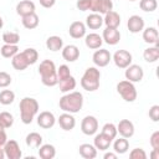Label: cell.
I'll use <instances>...</instances> for the list:
<instances>
[{
    "instance_id": "obj_53",
    "label": "cell",
    "mask_w": 159,
    "mask_h": 159,
    "mask_svg": "<svg viewBox=\"0 0 159 159\" xmlns=\"http://www.w3.org/2000/svg\"><path fill=\"white\" fill-rule=\"evenodd\" d=\"M128 1H135V0H128Z\"/></svg>"
},
{
    "instance_id": "obj_37",
    "label": "cell",
    "mask_w": 159,
    "mask_h": 159,
    "mask_svg": "<svg viewBox=\"0 0 159 159\" xmlns=\"http://www.w3.org/2000/svg\"><path fill=\"white\" fill-rule=\"evenodd\" d=\"M139 7L145 12H153L158 7V1L157 0H140Z\"/></svg>"
},
{
    "instance_id": "obj_35",
    "label": "cell",
    "mask_w": 159,
    "mask_h": 159,
    "mask_svg": "<svg viewBox=\"0 0 159 159\" xmlns=\"http://www.w3.org/2000/svg\"><path fill=\"white\" fill-rule=\"evenodd\" d=\"M15 101V93L11 89H2L0 92V103L4 106H9Z\"/></svg>"
},
{
    "instance_id": "obj_44",
    "label": "cell",
    "mask_w": 159,
    "mask_h": 159,
    "mask_svg": "<svg viewBox=\"0 0 159 159\" xmlns=\"http://www.w3.org/2000/svg\"><path fill=\"white\" fill-rule=\"evenodd\" d=\"M149 118L153 120V122H158L159 120V106L158 104H154L149 108Z\"/></svg>"
},
{
    "instance_id": "obj_50",
    "label": "cell",
    "mask_w": 159,
    "mask_h": 159,
    "mask_svg": "<svg viewBox=\"0 0 159 159\" xmlns=\"http://www.w3.org/2000/svg\"><path fill=\"white\" fill-rule=\"evenodd\" d=\"M150 158L152 159H159V150L153 149V152L150 153Z\"/></svg>"
},
{
    "instance_id": "obj_29",
    "label": "cell",
    "mask_w": 159,
    "mask_h": 159,
    "mask_svg": "<svg viewBox=\"0 0 159 159\" xmlns=\"http://www.w3.org/2000/svg\"><path fill=\"white\" fill-rule=\"evenodd\" d=\"M39 148V157L41 159H53L56 157V148L52 144H41Z\"/></svg>"
},
{
    "instance_id": "obj_1",
    "label": "cell",
    "mask_w": 159,
    "mask_h": 159,
    "mask_svg": "<svg viewBox=\"0 0 159 159\" xmlns=\"http://www.w3.org/2000/svg\"><path fill=\"white\" fill-rule=\"evenodd\" d=\"M60 108L67 113H78L83 107V94L77 91H71L63 94L58 102Z\"/></svg>"
},
{
    "instance_id": "obj_28",
    "label": "cell",
    "mask_w": 159,
    "mask_h": 159,
    "mask_svg": "<svg viewBox=\"0 0 159 159\" xmlns=\"http://www.w3.org/2000/svg\"><path fill=\"white\" fill-rule=\"evenodd\" d=\"M21 22H22V26H24L25 29L32 30V29H36V27L39 26L40 20H39V16H37L36 12H31V14H29V15H26V16H22Z\"/></svg>"
},
{
    "instance_id": "obj_32",
    "label": "cell",
    "mask_w": 159,
    "mask_h": 159,
    "mask_svg": "<svg viewBox=\"0 0 159 159\" xmlns=\"http://www.w3.org/2000/svg\"><path fill=\"white\" fill-rule=\"evenodd\" d=\"M42 135L40 134V133H37V132H31V133H29L27 135H26V139H25V142H26V145L27 147H30V148H39L41 144H42Z\"/></svg>"
},
{
    "instance_id": "obj_5",
    "label": "cell",
    "mask_w": 159,
    "mask_h": 159,
    "mask_svg": "<svg viewBox=\"0 0 159 159\" xmlns=\"http://www.w3.org/2000/svg\"><path fill=\"white\" fill-rule=\"evenodd\" d=\"M117 92L125 102H134L138 96L134 83L128 80H123L117 83Z\"/></svg>"
},
{
    "instance_id": "obj_38",
    "label": "cell",
    "mask_w": 159,
    "mask_h": 159,
    "mask_svg": "<svg viewBox=\"0 0 159 159\" xmlns=\"http://www.w3.org/2000/svg\"><path fill=\"white\" fill-rule=\"evenodd\" d=\"M2 41L5 43H9V45H17L20 41V35L17 32H14V31L4 32L2 34Z\"/></svg>"
},
{
    "instance_id": "obj_23",
    "label": "cell",
    "mask_w": 159,
    "mask_h": 159,
    "mask_svg": "<svg viewBox=\"0 0 159 159\" xmlns=\"http://www.w3.org/2000/svg\"><path fill=\"white\" fill-rule=\"evenodd\" d=\"M112 144V139L108 138L107 135H104L103 133L96 134L94 139H93V145L96 147L97 150H107Z\"/></svg>"
},
{
    "instance_id": "obj_11",
    "label": "cell",
    "mask_w": 159,
    "mask_h": 159,
    "mask_svg": "<svg viewBox=\"0 0 159 159\" xmlns=\"http://www.w3.org/2000/svg\"><path fill=\"white\" fill-rule=\"evenodd\" d=\"M113 9L112 0H91V7L89 10L92 12H97L101 15L107 14Z\"/></svg>"
},
{
    "instance_id": "obj_13",
    "label": "cell",
    "mask_w": 159,
    "mask_h": 159,
    "mask_svg": "<svg viewBox=\"0 0 159 159\" xmlns=\"http://www.w3.org/2000/svg\"><path fill=\"white\" fill-rule=\"evenodd\" d=\"M102 40L103 42H106L107 45H111V46H114L119 42L120 40V32L118 29H112V27H106L103 30V34H102Z\"/></svg>"
},
{
    "instance_id": "obj_4",
    "label": "cell",
    "mask_w": 159,
    "mask_h": 159,
    "mask_svg": "<svg viewBox=\"0 0 159 159\" xmlns=\"http://www.w3.org/2000/svg\"><path fill=\"white\" fill-rule=\"evenodd\" d=\"M99 80L101 71L97 67H88L81 78V86L87 92H94L99 88Z\"/></svg>"
},
{
    "instance_id": "obj_46",
    "label": "cell",
    "mask_w": 159,
    "mask_h": 159,
    "mask_svg": "<svg viewBox=\"0 0 159 159\" xmlns=\"http://www.w3.org/2000/svg\"><path fill=\"white\" fill-rule=\"evenodd\" d=\"M76 6L81 11H87L91 7V0H77Z\"/></svg>"
},
{
    "instance_id": "obj_31",
    "label": "cell",
    "mask_w": 159,
    "mask_h": 159,
    "mask_svg": "<svg viewBox=\"0 0 159 159\" xmlns=\"http://www.w3.org/2000/svg\"><path fill=\"white\" fill-rule=\"evenodd\" d=\"M58 87H60V91L61 92H63V93H67V92H71L72 89H75L76 88V84H77V82H76V78L71 75L70 77H67V78H65V80H61V81H58Z\"/></svg>"
},
{
    "instance_id": "obj_49",
    "label": "cell",
    "mask_w": 159,
    "mask_h": 159,
    "mask_svg": "<svg viewBox=\"0 0 159 159\" xmlns=\"http://www.w3.org/2000/svg\"><path fill=\"white\" fill-rule=\"evenodd\" d=\"M117 157H118V154L117 153H112V152L104 153V155H103L104 159H117Z\"/></svg>"
},
{
    "instance_id": "obj_8",
    "label": "cell",
    "mask_w": 159,
    "mask_h": 159,
    "mask_svg": "<svg viewBox=\"0 0 159 159\" xmlns=\"http://www.w3.org/2000/svg\"><path fill=\"white\" fill-rule=\"evenodd\" d=\"M125 72H124V76H125V80L133 82V83H137V82H140L144 77V71L142 68V66L139 65H133L130 63L127 68H124Z\"/></svg>"
},
{
    "instance_id": "obj_9",
    "label": "cell",
    "mask_w": 159,
    "mask_h": 159,
    "mask_svg": "<svg viewBox=\"0 0 159 159\" xmlns=\"http://www.w3.org/2000/svg\"><path fill=\"white\" fill-rule=\"evenodd\" d=\"M4 152H5V158L7 159H20L22 157L20 145L14 139L6 140V143L4 144Z\"/></svg>"
},
{
    "instance_id": "obj_19",
    "label": "cell",
    "mask_w": 159,
    "mask_h": 159,
    "mask_svg": "<svg viewBox=\"0 0 159 159\" xmlns=\"http://www.w3.org/2000/svg\"><path fill=\"white\" fill-rule=\"evenodd\" d=\"M68 34L72 39H82L86 36V25L82 21H73L70 25Z\"/></svg>"
},
{
    "instance_id": "obj_33",
    "label": "cell",
    "mask_w": 159,
    "mask_h": 159,
    "mask_svg": "<svg viewBox=\"0 0 159 159\" xmlns=\"http://www.w3.org/2000/svg\"><path fill=\"white\" fill-rule=\"evenodd\" d=\"M128 149H129V142H128L127 138L120 137V138H118V139L114 140V143H113V150H114V153H117V154H124V153L128 152Z\"/></svg>"
},
{
    "instance_id": "obj_27",
    "label": "cell",
    "mask_w": 159,
    "mask_h": 159,
    "mask_svg": "<svg viewBox=\"0 0 159 159\" xmlns=\"http://www.w3.org/2000/svg\"><path fill=\"white\" fill-rule=\"evenodd\" d=\"M46 47H47V50H50L52 52H57V51L62 50V47H63V40L60 36H56V35L50 36L46 40Z\"/></svg>"
},
{
    "instance_id": "obj_52",
    "label": "cell",
    "mask_w": 159,
    "mask_h": 159,
    "mask_svg": "<svg viewBox=\"0 0 159 159\" xmlns=\"http://www.w3.org/2000/svg\"><path fill=\"white\" fill-rule=\"evenodd\" d=\"M2 26H4V21H2V17L0 16V30L2 29Z\"/></svg>"
},
{
    "instance_id": "obj_34",
    "label": "cell",
    "mask_w": 159,
    "mask_h": 159,
    "mask_svg": "<svg viewBox=\"0 0 159 159\" xmlns=\"http://www.w3.org/2000/svg\"><path fill=\"white\" fill-rule=\"evenodd\" d=\"M17 52H19L17 45H9V43H5V45H2L1 48H0V53H1V56L5 57V58H11V57H14Z\"/></svg>"
},
{
    "instance_id": "obj_12",
    "label": "cell",
    "mask_w": 159,
    "mask_h": 159,
    "mask_svg": "<svg viewBox=\"0 0 159 159\" xmlns=\"http://www.w3.org/2000/svg\"><path fill=\"white\" fill-rule=\"evenodd\" d=\"M56 123V117L52 112L48 111H43L37 116V124L39 127L43 128V129H50L55 125Z\"/></svg>"
},
{
    "instance_id": "obj_26",
    "label": "cell",
    "mask_w": 159,
    "mask_h": 159,
    "mask_svg": "<svg viewBox=\"0 0 159 159\" xmlns=\"http://www.w3.org/2000/svg\"><path fill=\"white\" fill-rule=\"evenodd\" d=\"M11 65L16 71H24L30 66L22 52H17L14 57H11Z\"/></svg>"
},
{
    "instance_id": "obj_15",
    "label": "cell",
    "mask_w": 159,
    "mask_h": 159,
    "mask_svg": "<svg viewBox=\"0 0 159 159\" xmlns=\"http://www.w3.org/2000/svg\"><path fill=\"white\" fill-rule=\"evenodd\" d=\"M127 27H128L129 32H132V34H138V32L143 31V29H144V20H143V17L139 16V15L129 16V19L127 21Z\"/></svg>"
},
{
    "instance_id": "obj_7",
    "label": "cell",
    "mask_w": 159,
    "mask_h": 159,
    "mask_svg": "<svg viewBox=\"0 0 159 159\" xmlns=\"http://www.w3.org/2000/svg\"><path fill=\"white\" fill-rule=\"evenodd\" d=\"M81 130L86 135H93L98 130V119L94 116H86L81 122Z\"/></svg>"
},
{
    "instance_id": "obj_14",
    "label": "cell",
    "mask_w": 159,
    "mask_h": 159,
    "mask_svg": "<svg viewBox=\"0 0 159 159\" xmlns=\"http://www.w3.org/2000/svg\"><path fill=\"white\" fill-rule=\"evenodd\" d=\"M117 132L119 133L120 137L123 138H130L134 135V124L133 122H130L129 119H122L119 120L118 125H117Z\"/></svg>"
},
{
    "instance_id": "obj_3",
    "label": "cell",
    "mask_w": 159,
    "mask_h": 159,
    "mask_svg": "<svg viewBox=\"0 0 159 159\" xmlns=\"http://www.w3.org/2000/svg\"><path fill=\"white\" fill-rule=\"evenodd\" d=\"M39 73L41 76V82L47 87H53L58 83L57 68L53 61L43 60L39 66Z\"/></svg>"
},
{
    "instance_id": "obj_48",
    "label": "cell",
    "mask_w": 159,
    "mask_h": 159,
    "mask_svg": "<svg viewBox=\"0 0 159 159\" xmlns=\"http://www.w3.org/2000/svg\"><path fill=\"white\" fill-rule=\"evenodd\" d=\"M39 1H40V5L46 9H50L56 4V0H39Z\"/></svg>"
},
{
    "instance_id": "obj_25",
    "label": "cell",
    "mask_w": 159,
    "mask_h": 159,
    "mask_svg": "<svg viewBox=\"0 0 159 159\" xmlns=\"http://www.w3.org/2000/svg\"><path fill=\"white\" fill-rule=\"evenodd\" d=\"M87 27H89L91 30H97L103 25V17L101 16V14L97 12H92L86 17V24Z\"/></svg>"
},
{
    "instance_id": "obj_21",
    "label": "cell",
    "mask_w": 159,
    "mask_h": 159,
    "mask_svg": "<svg viewBox=\"0 0 159 159\" xmlns=\"http://www.w3.org/2000/svg\"><path fill=\"white\" fill-rule=\"evenodd\" d=\"M103 24L106 25V27H112V29H118V26L120 25V16L118 12L111 10L107 14H104L103 17Z\"/></svg>"
},
{
    "instance_id": "obj_40",
    "label": "cell",
    "mask_w": 159,
    "mask_h": 159,
    "mask_svg": "<svg viewBox=\"0 0 159 159\" xmlns=\"http://www.w3.org/2000/svg\"><path fill=\"white\" fill-rule=\"evenodd\" d=\"M104 135H107L108 138H111L112 140L117 137L118 132H117V125H114L113 123H106L103 127H102V132Z\"/></svg>"
},
{
    "instance_id": "obj_24",
    "label": "cell",
    "mask_w": 159,
    "mask_h": 159,
    "mask_svg": "<svg viewBox=\"0 0 159 159\" xmlns=\"http://www.w3.org/2000/svg\"><path fill=\"white\" fill-rule=\"evenodd\" d=\"M78 152H80V155L84 159H94L97 157V149L93 144H89V143H83L80 145L78 148Z\"/></svg>"
},
{
    "instance_id": "obj_30",
    "label": "cell",
    "mask_w": 159,
    "mask_h": 159,
    "mask_svg": "<svg viewBox=\"0 0 159 159\" xmlns=\"http://www.w3.org/2000/svg\"><path fill=\"white\" fill-rule=\"evenodd\" d=\"M143 58L148 62V63H154L158 61L159 58V46H150L148 48L144 50L143 52Z\"/></svg>"
},
{
    "instance_id": "obj_42",
    "label": "cell",
    "mask_w": 159,
    "mask_h": 159,
    "mask_svg": "<svg viewBox=\"0 0 159 159\" xmlns=\"http://www.w3.org/2000/svg\"><path fill=\"white\" fill-rule=\"evenodd\" d=\"M130 159H147V153L144 152L143 148H134L129 153Z\"/></svg>"
},
{
    "instance_id": "obj_45",
    "label": "cell",
    "mask_w": 159,
    "mask_h": 159,
    "mask_svg": "<svg viewBox=\"0 0 159 159\" xmlns=\"http://www.w3.org/2000/svg\"><path fill=\"white\" fill-rule=\"evenodd\" d=\"M149 143H150V145H152L153 149L159 150V132H158V130H155V132L150 135Z\"/></svg>"
},
{
    "instance_id": "obj_10",
    "label": "cell",
    "mask_w": 159,
    "mask_h": 159,
    "mask_svg": "<svg viewBox=\"0 0 159 159\" xmlns=\"http://www.w3.org/2000/svg\"><path fill=\"white\" fill-rule=\"evenodd\" d=\"M112 60V55L106 48H97L92 56V61L97 67H106Z\"/></svg>"
},
{
    "instance_id": "obj_22",
    "label": "cell",
    "mask_w": 159,
    "mask_h": 159,
    "mask_svg": "<svg viewBox=\"0 0 159 159\" xmlns=\"http://www.w3.org/2000/svg\"><path fill=\"white\" fill-rule=\"evenodd\" d=\"M84 43L88 48L97 50V48H101V46L103 43V40H102V36H99L98 34L91 32V34L84 36Z\"/></svg>"
},
{
    "instance_id": "obj_2",
    "label": "cell",
    "mask_w": 159,
    "mask_h": 159,
    "mask_svg": "<svg viewBox=\"0 0 159 159\" xmlns=\"http://www.w3.org/2000/svg\"><path fill=\"white\" fill-rule=\"evenodd\" d=\"M20 118L24 124H31L35 116L39 113V102L32 97H24L19 104Z\"/></svg>"
},
{
    "instance_id": "obj_51",
    "label": "cell",
    "mask_w": 159,
    "mask_h": 159,
    "mask_svg": "<svg viewBox=\"0 0 159 159\" xmlns=\"http://www.w3.org/2000/svg\"><path fill=\"white\" fill-rule=\"evenodd\" d=\"M5 158V152H4V147H0V159Z\"/></svg>"
},
{
    "instance_id": "obj_6",
    "label": "cell",
    "mask_w": 159,
    "mask_h": 159,
    "mask_svg": "<svg viewBox=\"0 0 159 159\" xmlns=\"http://www.w3.org/2000/svg\"><path fill=\"white\" fill-rule=\"evenodd\" d=\"M112 60L118 68L124 70L132 63L133 57H132V53L127 50H117L114 52V55L112 56Z\"/></svg>"
},
{
    "instance_id": "obj_20",
    "label": "cell",
    "mask_w": 159,
    "mask_h": 159,
    "mask_svg": "<svg viewBox=\"0 0 159 159\" xmlns=\"http://www.w3.org/2000/svg\"><path fill=\"white\" fill-rule=\"evenodd\" d=\"M35 9H36L35 2H32L31 0H22L16 5V14L22 17L31 12H35Z\"/></svg>"
},
{
    "instance_id": "obj_36",
    "label": "cell",
    "mask_w": 159,
    "mask_h": 159,
    "mask_svg": "<svg viewBox=\"0 0 159 159\" xmlns=\"http://www.w3.org/2000/svg\"><path fill=\"white\" fill-rule=\"evenodd\" d=\"M14 124V116L9 112H0V125L5 129L12 127Z\"/></svg>"
},
{
    "instance_id": "obj_39",
    "label": "cell",
    "mask_w": 159,
    "mask_h": 159,
    "mask_svg": "<svg viewBox=\"0 0 159 159\" xmlns=\"http://www.w3.org/2000/svg\"><path fill=\"white\" fill-rule=\"evenodd\" d=\"M22 53H24V56L26 57L29 65H34V63H36L37 60H39V52H37V50H35V48H32V47L25 48V50L22 51Z\"/></svg>"
},
{
    "instance_id": "obj_18",
    "label": "cell",
    "mask_w": 159,
    "mask_h": 159,
    "mask_svg": "<svg viewBox=\"0 0 159 159\" xmlns=\"http://www.w3.org/2000/svg\"><path fill=\"white\" fill-rule=\"evenodd\" d=\"M62 57L67 62H75L80 57V48L76 45H67L62 47Z\"/></svg>"
},
{
    "instance_id": "obj_16",
    "label": "cell",
    "mask_w": 159,
    "mask_h": 159,
    "mask_svg": "<svg viewBox=\"0 0 159 159\" xmlns=\"http://www.w3.org/2000/svg\"><path fill=\"white\" fill-rule=\"evenodd\" d=\"M57 122H58L61 129H63V130H66V132L72 130V129L75 128V125H76V119H75V117L72 116V113H67V112L62 113V114L57 118Z\"/></svg>"
},
{
    "instance_id": "obj_17",
    "label": "cell",
    "mask_w": 159,
    "mask_h": 159,
    "mask_svg": "<svg viewBox=\"0 0 159 159\" xmlns=\"http://www.w3.org/2000/svg\"><path fill=\"white\" fill-rule=\"evenodd\" d=\"M143 40H144V42H147L149 45L159 46V34H158L157 27L149 26L147 29H143Z\"/></svg>"
},
{
    "instance_id": "obj_41",
    "label": "cell",
    "mask_w": 159,
    "mask_h": 159,
    "mask_svg": "<svg viewBox=\"0 0 159 159\" xmlns=\"http://www.w3.org/2000/svg\"><path fill=\"white\" fill-rule=\"evenodd\" d=\"M70 76H71V71H70V67L67 65H61L57 68V78H58V81L65 80V78H67Z\"/></svg>"
},
{
    "instance_id": "obj_47",
    "label": "cell",
    "mask_w": 159,
    "mask_h": 159,
    "mask_svg": "<svg viewBox=\"0 0 159 159\" xmlns=\"http://www.w3.org/2000/svg\"><path fill=\"white\" fill-rule=\"evenodd\" d=\"M6 140H7V135H6L5 128L0 125V147H4V144L6 143Z\"/></svg>"
},
{
    "instance_id": "obj_43",
    "label": "cell",
    "mask_w": 159,
    "mask_h": 159,
    "mask_svg": "<svg viewBox=\"0 0 159 159\" xmlns=\"http://www.w3.org/2000/svg\"><path fill=\"white\" fill-rule=\"evenodd\" d=\"M12 82L11 76L5 72V71H0V88H6L7 86H10Z\"/></svg>"
}]
</instances>
